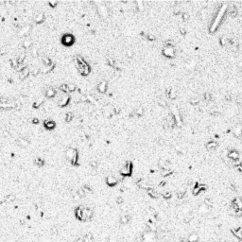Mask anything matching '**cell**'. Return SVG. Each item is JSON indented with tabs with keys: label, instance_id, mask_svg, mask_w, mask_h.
Returning a JSON list of instances; mask_svg holds the SVG:
<instances>
[{
	"label": "cell",
	"instance_id": "1",
	"mask_svg": "<svg viewBox=\"0 0 242 242\" xmlns=\"http://www.w3.org/2000/svg\"><path fill=\"white\" fill-rule=\"evenodd\" d=\"M227 4L226 3H224V4H222L221 5V7L219 9V11H218V12H217L216 16H215V18H214V20L212 21V23H211L210 25V28H209V30H210V32H215L217 30V29L219 28V26L220 25L221 21H222V19H223L224 15H225V13H226L227 11Z\"/></svg>",
	"mask_w": 242,
	"mask_h": 242
},
{
	"label": "cell",
	"instance_id": "2",
	"mask_svg": "<svg viewBox=\"0 0 242 242\" xmlns=\"http://www.w3.org/2000/svg\"><path fill=\"white\" fill-rule=\"evenodd\" d=\"M76 63H77V67L78 70L80 71V73L83 76H87L90 73V66L87 64L85 61L81 57V56H76L75 58Z\"/></svg>",
	"mask_w": 242,
	"mask_h": 242
},
{
	"label": "cell",
	"instance_id": "3",
	"mask_svg": "<svg viewBox=\"0 0 242 242\" xmlns=\"http://www.w3.org/2000/svg\"><path fill=\"white\" fill-rule=\"evenodd\" d=\"M55 96H56V101H57L58 105L62 107L66 106L69 103V100H70V97H69L67 93H63V92L56 94Z\"/></svg>",
	"mask_w": 242,
	"mask_h": 242
},
{
	"label": "cell",
	"instance_id": "4",
	"mask_svg": "<svg viewBox=\"0 0 242 242\" xmlns=\"http://www.w3.org/2000/svg\"><path fill=\"white\" fill-rule=\"evenodd\" d=\"M65 155H66V158L71 162V164L72 165L77 164V162H78V152H77V151H76L75 148H68L66 149Z\"/></svg>",
	"mask_w": 242,
	"mask_h": 242
},
{
	"label": "cell",
	"instance_id": "5",
	"mask_svg": "<svg viewBox=\"0 0 242 242\" xmlns=\"http://www.w3.org/2000/svg\"><path fill=\"white\" fill-rule=\"evenodd\" d=\"M61 42L63 45H66V47H70L71 44H73L75 42V38L72 34L70 33H65L63 35L62 39H61Z\"/></svg>",
	"mask_w": 242,
	"mask_h": 242
},
{
	"label": "cell",
	"instance_id": "6",
	"mask_svg": "<svg viewBox=\"0 0 242 242\" xmlns=\"http://www.w3.org/2000/svg\"><path fill=\"white\" fill-rule=\"evenodd\" d=\"M156 241V234L154 232L148 231L142 236V242H155Z\"/></svg>",
	"mask_w": 242,
	"mask_h": 242
},
{
	"label": "cell",
	"instance_id": "7",
	"mask_svg": "<svg viewBox=\"0 0 242 242\" xmlns=\"http://www.w3.org/2000/svg\"><path fill=\"white\" fill-rule=\"evenodd\" d=\"M133 171V164L130 162H127L124 167L120 169V174L123 176H130Z\"/></svg>",
	"mask_w": 242,
	"mask_h": 242
},
{
	"label": "cell",
	"instance_id": "8",
	"mask_svg": "<svg viewBox=\"0 0 242 242\" xmlns=\"http://www.w3.org/2000/svg\"><path fill=\"white\" fill-rule=\"evenodd\" d=\"M163 54L167 58H173L175 56V48L172 45H167L163 49Z\"/></svg>",
	"mask_w": 242,
	"mask_h": 242
},
{
	"label": "cell",
	"instance_id": "9",
	"mask_svg": "<svg viewBox=\"0 0 242 242\" xmlns=\"http://www.w3.org/2000/svg\"><path fill=\"white\" fill-rule=\"evenodd\" d=\"M206 189V185H202V184H198V185H196L195 187H193V190H192V194L194 196H198L199 194H200L201 191H203V190Z\"/></svg>",
	"mask_w": 242,
	"mask_h": 242
},
{
	"label": "cell",
	"instance_id": "10",
	"mask_svg": "<svg viewBox=\"0 0 242 242\" xmlns=\"http://www.w3.org/2000/svg\"><path fill=\"white\" fill-rule=\"evenodd\" d=\"M106 182H107V185H110V186H115V185H117V182H118V179H117L116 177H115V176H113V175H110V176L107 177Z\"/></svg>",
	"mask_w": 242,
	"mask_h": 242
},
{
	"label": "cell",
	"instance_id": "11",
	"mask_svg": "<svg viewBox=\"0 0 242 242\" xmlns=\"http://www.w3.org/2000/svg\"><path fill=\"white\" fill-rule=\"evenodd\" d=\"M228 158H229L231 161L237 160V159H239V153H238L237 151H232L228 153Z\"/></svg>",
	"mask_w": 242,
	"mask_h": 242
},
{
	"label": "cell",
	"instance_id": "12",
	"mask_svg": "<svg viewBox=\"0 0 242 242\" xmlns=\"http://www.w3.org/2000/svg\"><path fill=\"white\" fill-rule=\"evenodd\" d=\"M97 90H99L100 93H105L107 91V82L105 81L99 82V85H97Z\"/></svg>",
	"mask_w": 242,
	"mask_h": 242
},
{
	"label": "cell",
	"instance_id": "13",
	"mask_svg": "<svg viewBox=\"0 0 242 242\" xmlns=\"http://www.w3.org/2000/svg\"><path fill=\"white\" fill-rule=\"evenodd\" d=\"M56 91H55V89L53 88H48L45 91V96L47 97H48V99H51V97H54L55 96H56Z\"/></svg>",
	"mask_w": 242,
	"mask_h": 242
},
{
	"label": "cell",
	"instance_id": "14",
	"mask_svg": "<svg viewBox=\"0 0 242 242\" xmlns=\"http://www.w3.org/2000/svg\"><path fill=\"white\" fill-rule=\"evenodd\" d=\"M44 127L47 128V130H52V129H54V128H55L56 124H55L54 121H51V120H47V121H44Z\"/></svg>",
	"mask_w": 242,
	"mask_h": 242
},
{
	"label": "cell",
	"instance_id": "15",
	"mask_svg": "<svg viewBox=\"0 0 242 242\" xmlns=\"http://www.w3.org/2000/svg\"><path fill=\"white\" fill-rule=\"evenodd\" d=\"M233 133H234V134L236 136H237V137H239V136L242 134V126H241V125H237L236 127L234 128V130H233Z\"/></svg>",
	"mask_w": 242,
	"mask_h": 242
},
{
	"label": "cell",
	"instance_id": "16",
	"mask_svg": "<svg viewBox=\"0 0 242 242\" xmlns=\"http://www.w3.org/2000/svg\"><path fill=\"white\" fill-rule=\"evenodd\" d=\"M44 20V14L43 12H39L37 13L35 17H34V21L36 23H42L43 21Z\"/></svg>",
	"mask_w": 242,
	"mask_h": 242
},
{
	"label": "cell",
	"instance_id": "17",
	"mask_svg": "<svg viewBox=\"0 0 242 242\" xmlns=\"http://www.w3.org/2000/svg\"><path fill=\"white\" fill-rule=\"evenodd\" d=\"M199 238H200V237H199L198 234L193 233V234H189V237H188V238H187V242H198Z\"/></svg>",
	"mask_w": 242,
	"mask_h": 242
},
{
	"label": "cell",
	"instance_id": "18",
	"mask_svg": "<svg viewBox=\"0 0 242 242\" xmlns=\"http://www.w3.org/2000/svg\"><path fill=\"white\" fill-rule=\"evenodd\" d=\"M17 144H18L19 146L23 147V148H26V147L29 146V142L27 139H25V138H19L18 140H17Z\"/></svg>",
	"mask_w": 242,
	"mask_h": 242
},
{
	"label": "cell",
	"instance_id": "19",
	"mask_svg": "<svg viewBox=\"0 0 242 242\" xmlns=\"http://www.w3.org/2000/svg\"><path fill=\"white\" fill-rule=\"evenodd\" d=\"M199 211H200V214H207L210 211V208H209V206L207 205V204H205V203H203L202 205L200 206V208H199Z\"/></svg>",
	"mask_w": 242,
	"mask_h": 242
},
{
	"label": "cell",
	"instance_id": "20",
	"mask_svg": "<svg viewBox=\"0 0 242 242\" xmlns=\"http://www.w3.org/2000/svg\"><path fill=\"white\" fill-rule=\"evenodd\" d=\"M233 234H234V236H236V237L238 238V239H240V240L242 239V228H241V227L233 230Z\"/></svg>",
	"mask_w": 242,
	"mask_h": 242
},
{
	"label": "cell",
	"instance_id": "21",
	"mask_svg": "<svg viewBox=\"0 0 242 242\" xmlns=\"http://www.w3.org/2000/svg\"><path fill=\"white\" fill-rule=\"evenodd\" d=\"M217 147H218V143L215 142V141H211V142L206 144V148H207L208 151H213V149H215Z\"/></svg>",
	"mask_w": 242,
	"mask_h": 242
},
{
	"label": "cell",
	"instance_id": "22",
	"mask_svg": "<svg viewBox=\"0 0 242 242\" xmlns=\"http://www.w3.org/2000/svg\"><path fill=\"white\" fill-rule=\"evenodd\" d=\"M29 75V69L28 67H25L20 71V78L21 79H26L28 76Z\"/></svg>",
	"mask_w": 242,
	"mask_h": 242
},
{
	"label": "cell",
	"instance_id": "23",
	"mask_svg": "<svg viewBox=\"0 0 242 242\" xmlns=\"http://www.w3.org/2000/svg\"><path fill=\"white\" fill-rule=\"evenodd\" d=\"M147 192H148V195L151 198H157L158 197V193L154 188H149V189H148Z\"/></svg>",
	"mask_w": 242,
	"mask_h": 242
},
{
	"label": "cell",
	"instance_id": "24",
	"mask_svg": "<svg viewBox=\"0 0 242 242\" xmlns=\"http://www.w3.org/2000/svg\"><path fill=\"white\" fill-rule=\"evenodd\" d=\"M237 10L236 7H234V6H232V7H230L229 8V15L232 16V17H234V16L237 15Z\"/></svg>",
	"mask_w": 242,
	"mask_h": 242
},
{
	"label": "cell",
	"instance_id": "25",
	"mask_svg": "<svg viewBox=\"0 0 242 242\" xmlns=\"http://www.w3.org/2000/svg\"><path fill=\"white\" fill-rule=\"evenodd\" d=\"M231 41H230L227 37H221L220 38V44L221 45H229Z\"/></svg>",
	"mask_w": 242,
	"mask_h": 242
},
{
	"label": "cell",
	"instance_id": "26",
	"mask_svg": "<svg viewBox=\"0 0 242 242\" xmlns=\"http://www.w3.org/2000/svg\"><path fill=\"white\" fill-rule=\"evenodd\" d=\"M129 221H130V216H128V215L122 216L121 217V219H120V222H121V224H127Z\"/></svg>",
	"mask_w": 242,
	"mask_h": 242
},
{
	"label": "cell",
	"instance_id": "27",
	"mask_svg": "<svg viewBox=\"0 0 242 242\" xmlns=\"http://www.w3.org/2000/svg\"><path fill=\"white\" fill-rule=\"evenodd\" d=\"M67 92H74L76 90V85L73 83H66Z\"/></svg>",
	"mask_w": 242,
	"mask_h": 242
},
{
	"label": "cell",
	"instance_id": "28",
	"mask_svg": "<svg viewBox=\"0 0 242 242\" xmlns=\"http://www.w3.org/2000/svg\"><path fill=\"white\" fill-rule=\"evenodd\" d=\"M83 242H93V236L92 234H87L83 237Z\"/></svg>",
	"mask_w": 242,
	"mask_h": 242
},
{
	"label": "cell",
	"instance_id": "29",
	"mask_svg": "<svg viewBox=\"0 0 242 242\" xmlns=\"http://www.w3.org/2000/svg\"><path fill=\"white\" fill-rule=\"evenodd\" d=\"M35 163H36L38 166L42 167V166H44V159H42V158H36L35 159Z\"/></svg>",
	"mask_w": 242,
	"mask_h": 242
},
{
	"label": "cell",
	"instance_id": "30",
	"mask_svg": "<svg viewBox=\"0 0 242 242\" xmlns=\"http://www.w3.org/2000/svg\"><path fill=\"white\" fill-rule=\"evenodd\" d=\"M177 196H178V198L179 199H182V198H184L185 196V190H179L177 192Z\"/></svg>",
	"mask_w": 242,
	"mask_h": 242
},
{
	"label": "cell",
	"instance_id": "31",
	"mask_svg": "<svg viewBox=\"0 0 242 242\" xmlns=\"http://www.w3.org/2000/svg\"><path fill=\"white\" fill-rule=\"evenodd\" d=\"M143 112H144L143 108H142V107H138L137 109L135 110L134 114H136L137 115H143Z\"/></svg>",
	"mask_w": 242,
	"mask_h": 242
},
{
	"label": "cell",
	"instance_id": "32",
	"mask_svg": "<svg viewBox=\"0 0 242 242\" xmlns=\"http://www.w3.org/2000/svg\"><path fill=\"white\" fill-rule=\"evenodd\" d=\"M43 103H44V99H40L39 101H36V102H35V103L33 104V106L35 107V108H38V107L41 106V105H42Z\"/></svg>",
	"mask_w": 242,
	"mask_h": 242
},
{
	"label": "cell",
	"instance_id": "33",
	"mask_svg": "<svg viewBox=\"0 0 242 242\" xmlns=\"http://www.w3.org/2000/svg\"><path fill=\"white\" fill-rule=\"evenodd\" d=\"M72 118H73V115H72L71 113H68V114H66V115H65V121L69 122V121H71V120H72Z\"/></svg>",
	"mask_w": 242,
	"mask_h": 242
},
{
	"label": "cell",
	"instance_id": "34",
	"mask_svg": "<svg viewBox=\"0 0 242 242\" xmlns=\"http://www.w3.org/2000/svg\"><path fill=\"white\" fill-rule=\"evenodd\" d=\"M158 102H159V104L161 105V106H166V105H167V102L165 101V99H163L162 97H159V99H158Z\"/></svg>",
	"mask_w": 242,
	"mask_h": 242
},
{
	"label": "cell",
	"instance_id": "35",
	"mask_svg": "<svg viewBox=\"0 0 242 242\" xmlns=\"http://www.w3.org/2000/svg\"><path fill=\"white\" fill-rule=\"evenodd\" d=\"M163 197H164L165 199H169V198H171V192H170V191L165 192L164 194H163Z\"/></svg>",
	"mask_w": 242,
	"mask_h": 242
},
{
	"label": "cell",
	"instance_id": "36",
	"mask_svg": "<svg viewBox=\"0 0 242 242\" xmlns=\"http://www.w3.org/2000/svg\"><path fill=\"white\" fill-rule=\"evenodd\" d=\"M23 44H24V47H29L30 44H31V42H30V40H25L24 41V43H23Z\"/></svg>",
	"mask_w": 242,
	"mask_h": 242
},
{
	"label": "cell",
	"instance_id": "37",
	"mask_svg": "<svg viewBox=\"0 0 242 242\" xmlns=\"http://www.w3.org/2000/svg\"><path fill=\"white\" fill-rule=\"evenodd\" d=\"M123 201H124V200H123L122 197H118V198H117V203H118V204H122Z\"/></svg>",
	"mask_w": 242,
	"mask_h": 242
},
{
	"label": "cell",
	"instance_id": "38",
	"mask_svg": "<svg viewBox=\"0 0 242 242\" xmlns=\"http://www.w3.org/2000/svg\"><path fill=\"white\" fill-rule=\"evenodd\" d=\"M204 97H205V100H210V99H211L210 94H208V93H206L205 96H204Z\"/></svg>",
	"mask_w": 242,
	"mask_h": 242
},
{
	"label": "cell",
	"instance_id": "39",
	"mask_svg": "<svg viewBox=\"0 0 242 242\" xmlns=\"http://www.w3.org/2000/svg\"><path fill=\"white\" fill-rule=\"evenodd\" d=\"M57 4H58L57 1H54V2H49V5L51 6V7H53V8H54V7L57 5Z\"/></svg>",
	"mask_w": 242,
	"mask_h": 242
},
{
	"label": "cell",
	"instance_id": "40",
	"mask_svg": "<svg viewBox=\"0 0 242 242\" xmlns=\"http://www.w3.org/2000/svg\"><path fill=\"white\" fill-rule=\"evenodd\" d=\"M148 39H149V40H154V38H155V37H154L153 35H151V34H148Z\"/></svg>",
	"mask_w": 242,
	"mask_h": 242
},
{
	"label": "cell",
	"instance_id": "41",
	"mask_svg": "<svg viewBox=\"0 0 242 242\" xmlns=\"http://www.w3.org/2000/svg\"><path fill=\"white\" fill-rule=\"evenodd\" d=\"M32 122H33L34 124H38V123H39V119H37V118H34Z\"/></svg>",
	"mask_w": 242,
	"mask_h": 242
},
{
	"label": "cell",
	"instance_id": "42",
	"mask_svg": "<svg viewBox=\"0 0 242 242\" xmlns=\"http://www.w3.org/2000/svg\"><path fill=\"white\" fill-rule=\"evenodd\" d=\"M188 18V14L187 13H184V19H187Z\"/></svg>",
	"mask_w": 242,
	"mask_h": 242
},
{
	"label": "cell",
	"instance_id": "43",
	"mask_svg": "<svg viewBox=\"0 0 242 242\" xmlns=\"http://www.w3.org/2000/svg\"><path fill=\"white\" fill-rule=\"evenodd\" d=\"M241 242H242V239H241Z\"/></svg>",
	"mask_w": 242,
	"mask_h": 242
}]
</instances>
